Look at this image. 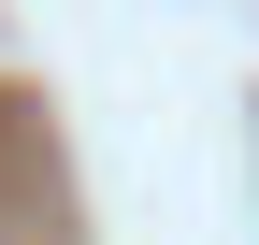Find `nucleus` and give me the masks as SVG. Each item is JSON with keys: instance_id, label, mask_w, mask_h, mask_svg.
Returning <instances> with one entry per match:
<instances>
[]
</instances>
